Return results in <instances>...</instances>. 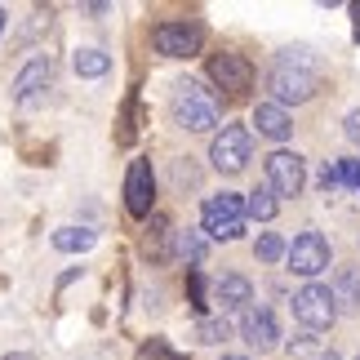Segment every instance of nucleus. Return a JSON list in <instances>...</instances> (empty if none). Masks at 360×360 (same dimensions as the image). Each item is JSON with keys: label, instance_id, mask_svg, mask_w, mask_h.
I'll list each match as a JSON object with an SVG mask.
<instances>
[{"label": "nucleus", "instance_id": "22", "mask_svg": "<svg viewBox=\"0 0 360 360\" xmlns=\"http://www.w3.org/2000/svg\"><path fill=\"white\" fill-rule=\"evenodd\" d=\"M187 298H191V311L205 316V307H210V294H205V271H200V267H187Z\"/></svg>", "mask_w": 360, "mask_h": 360}, {"label": "nucleus", "instance_id": "12", "mask_svg": "<svg viewBox=\"0 0 360 360\" xmlns=\"http://www.w3.org/2000/svg\"><path fill=\"white\" fill-rule=\"evenodd\" d=\"M210 302H218V316H223V311H249V307H254V281L240 276V271L218 276L214 289H210Z\"/></svg>", "mask_w": 360, "mask_h": 360}, {"label": "nucleus", "instance_id": "15", "mask_svg": "<svg viewBox=\"0 0 360 360\" xmlns=\"http://www.w3.org/2000/svg\"><path fill=\"white\" fill-rule=\"evenodd\" d=\"M72 72H76V76H85V80H98V76L112 72V53H103V49L85 45V49H76V53H72Z\"/></svg>", "mask_w": 360, "mask_h": 360}, {"label": "nucleus", "instance_id": "14", "mask_svg": "<svg viewBox=\"0 0 360 360\" xmlns=\"http://www.w3.org/2000/svg\"><path fill=\"white\" fill-rule=\"evenodd\" d=\"M254 129L262 138H271V143H285V138L294 134V116H289L281 103H258L254 107Z\"/></svg>", "mask_w": 360, "mask_h": 360}, {"label": "nucleus", "instance_id": "32", "mask_svg": "<svg viewBox=\"0 0 360 360\" xmlns=\"http://www.w3.org/2000/svg\"><path fill=\"white\" fill-rule=\"evenodd\" d=\"M0 360H32L27 352H9V356H0Z\"/></svg>", "mask_w": 360, "mask_h": 360}, {"label": "nucleus", "instance_id": "5", "mask_svg": "<svg viewBox=\"0 0 360 360\" xmlns=\"http://www.w3.org/2000/svg\"><path fill=\"white\" fill-rule=\"evenodd\" d=\"M249 156H254V138H249V124H223L210 143V160L218 174H240Z\"/></svg>", "mask_w": 360, "mask_h": 360}, {"label": "nucleus", "instance_id": "4", "mask_svg": "<svg viewBox=\"0 0 360 360\" xmlns=\"http://www.w3.org/2000/svg\"><path fill=\"white\" fill-rule=\"evenodd\" d=\"M289 307H294V321L307 329V334H321V329H329V325L338 321L334 289H329V285H316V281H311V285H302Z\"/></svg>", "mask_w": 360, "mask_h": 360}, {"label": "nucleus", "instance_id": "6", "mask_svg": "<svg viewBox=\"0 0 360 360\" xmlns=\"http://www.w3.org/2000/svg\"><path fill=\"white\" fill-rule=\"evenodd\" d=\"M329 240L321 236V231H298L294 236V245H289V254H285V262H289V271L294 276H302V281H316L321 271H329Z\"/></svg>", "mask_w": 360, "mask_h": 360}, {"label": "nucleus", "instance_id": "35", "mask_svg": "<svg viewBox=\"0 0 360 360\" xmlns=\"http://www.w3.org/2000/svg\"><path fill=\"white\" fill-rule=\"evenodd\" d=\"M223 360H249V356H223Z\"/></svg>", "mask_w": 360, "mask_h": 360}, {"label": "nucleus", "instance_id": "20", "mask_svg": "<svg viewBox=\"0 0 360 360\" xmlns=\"http://www.w3.org/2000/svg\"><path fill=\"white\" fill-rule=\"evenodd\" d=\"M231 338V325L227 316H200L196 321V342H205V347H218V342Z\"/></svg>", "mask_w": 360, "mask_h": 360}, {"label": "nucleus", "instance_id": "2", "mask_svg": "<svg viewBox=\"0 0 360 360\" xmlns=\"http://www.w3.org/2000/svg\"><path fill=\"white\" fill-rule=\"evenodd\" d=\"M174 120L187 134H210L223 124V107H218L214 89H205L200 80H178L174 85Z\"/></svg>", "mask_w": 360, "mask_h": 360}, {"label": "nucleus", "instance_id": "11", "mask_svg": "<svg viewBox=\"0 0 360 360\" xmlns=\"http://www.w3.org/2000/svg\"><path fill=\"white\" fill-rule=\"evenodd\" d=\"M53 85V58L49 53H36L32 63H22V72L13 76V103H32V98H40Z\"/></svg>", "mask_w": 360, "mask_h": 360}, {"label": "nucleus", "instance_id": "18", "mask_svg": "<svg viewBox=\"0 0 360 360\" xmlns=\"http://www.w3.org/2000/svg\"><path fill=\"white\" fill-rule=\"evenodd\" d=\"M49 240H53L58 254H85V249L98 245V231H89V227H58Z\"/></svg>", "mask_w": 360, "mask_h": 360}, {"label": "nucleus", "instance_id": "9", "mask_svg": "<svg viewBox=\"0 0 360 360\" xmlns=\"http://www.w3.org/2000/svg\"><path fill=\"white\" fill-rule=\"evenodd\" d=\"M151 205H156V174H151L147 156H138L124 174V210H129V218H147Z\"/></svg>", "mask_w": 360, "mask_h": 360}, {"label": "nucleus", "instance_id": "25", "mask_svg": "<svg viewBox=\"0 0 360 360\" xmlns=\"http://www.w3.org/2000/svg\"><path fill=\"white\" fill-rule=\"evenodd\" d=\"M174 183H178V187H196V183H200V169L191 165V156L174 160Z\"/></svg>", "mask_w": 360, "mask_h": 360}, {"label": "nucleus", "instance_id": "8", "mask_svg": "<svg viewBox=\"0 0 360 360\" xmlns=\"http://www.w3.org/2000/svg\"><path fill=\"white\" fill-rule=\"evenodd\" d=\"M267 187L276 196H302V187H307V160L298 151L276 147L267 156Z\"/></svg>", "mask_w": 360, "mask_h": 360}, {"label": "nucleus", "instance_id": "16", "mask_svg": "<svg viewBox=\"0 0 360 360\" xmlns=\"http://www.w3.org/2000/svg\"><path fill=\"white\" fill-rule=\"evenodd\" d=\"M205 254H210V240L200 236L196 227H187V231H174V258H183L187 267H200Z\"/></svg>", "mask_w": 360, "mask_h": 360}, {"label": "nucleus", "instance_id": "1", "mask_svg": "<svg viewBox=\"0 0 360 360\" xmlns=\"http://www.w3.org/2000/svg\"><path fill=\"white\" fill-rule=\"evenodd\" d=\"M267 89H271V103L281 107H298V103H311L316 89H321V58L307 49V45H294V49H281L267 72Z\"/></svg>", "mask_w": 360, "mask_h": 360}, {"label": "nucleus", "instance_id": "27", "mask_svg": "<svg viewBox=\"0 0 360 360\" xmlns=\"http://www.w3.org/2000/svg\"><path fill=\"white\" fill-rule=\"evenodd\" d=\"M338 169H342V187H352L356 196H360V160H352V156H338Z\"/></svg>", "mask_w": 360, "mask_h": 360}, {"label": "nucleus", "instance_id": "19", "mask_svg": "<svg viewBox=\"0 0 360 360\" xmlns=\"http://www.w3.org/2000/svg\"><path fill=\"white\" fill-rule=\"evenodd\" d=\"M276 210H281V200H276V191H271V187L249 191V200H245V214H249V218H258V223H271Z\"/></svg>", "mask_w": 360, "mask_h": 360}, {"label": "nucleus", "instance_id": "10", "mask_svg": "<svg viewBox=\"0 0 360 360\" xmlns=\"http://www.w3.org/2000/svg\"><path fill=\"white\" fill-rule=\"evenodd\" d=\"M210 80L227 94H245L254 85V63L245 53H214L210 58Z\"/></svg>", "mask_w": 360, "mask_h": 360}, {"label": "nucleus", "instance_id": "34", "mask_svg": "<svg viewBox=\"0 0 360 360\" xmlns=\"http://www.w3.org/2000/svg\"><path fill=\"white\" fill-rule=\"evenodd\" d=\"M5 22H9V13H5V9H0V32H5Z\"/></svg>", "mask_w": 360, "mask_h": 360}, {"label": "nucleus", "instance_id": "17", "mask_svg": "<svg viewBox=\"0 0 360 360\" xmlns=\"http://www.w3.org/2000/svg\"><path fill=\"white\" fill-rule=\"evenodd\" d=\"M334 302L338 311H360V267H342L334 276Z\"/></svg>", "mask_w": 360, "mask_h": 360}, {"label": "nucleus", "instance_id": "21", "mask_svg": "<svg viewBox=\"0 0 360 360\" xmlns=\"http://www.w3.org/2000/svg\"><path fill=\"white\" fill-rule=\"evenodd\" d=\"M254 254H258V262H281L289 254V245H285V236H276V231H262L258 245H254Z\"/></svg>", "mask_w": 360, "mask_h": 360}, {"label": "nucleus", "instance_id": "28", "mask_svg": "<svg viewBox=\"0 0 360 360\" xmlns=\"http://www.w3.org/2000/svg\"><path fill=\"white\" fill-rule=\"evenodd\" d=\"M134 94H129V103H124V116H120V134H116V143H124V147H129L134 143Z\"/></svg>", "mask_w": 360, "mask_h": 360}, {"label": "nucleus", "instance_id": "31", "mask_svg": "<svg viewBox=\"0 0 360 360\" xmlns=\"http://www.w3.org/2000/svg\"><path fill=\"white\" fill-rule=\"evenodd\" d=\"M352 18H356V22H352V32H356V40H360V0L352 5Z\"/></svg>", "mask_w": 360, "mask_h": 360}, {"label": "nucleus", "instance_id": "24", "mask_svg": "<svg viewBox=\"0 0 360 360\" xmlns=\"http://www.w3.org/2000/svg\"><path fill=\"white\" fill-rule=\"evenodd\" d=\"M138 360H187V356L169 352V342H165V338H151V342H143V347H138Z\"/></svg>", "mask_w": 360, "mask_h": 360}, {"label": "nucleus", "instance_id": "30", "mask_svg": "<svg viewBox=\"0 0 360 360\" xmlns=\"http://www.w3.org/2000/svg\"><path fill=\"white\" fill-rule=\"evenodd\" d=\"M311 347H316V342H311V338H298V342H289V352H294V356H307Z\"/></svg>", "mask_w": 360, "mask_h": 360}, {"label": "nucleus", "instance_id": "26", "mask_svg": "<svg viewBox=\"0 0 360 360\" xmlns=\"http://www.w3.org/2000/svg\"><path fill=\"white\" fill-rule=\"evenodd\" d=\"M316 183H321L325 196H329V191H338V187H342V169H338V160H325V165H321V178H316Z\"/></svg>", "mask_w": 360, "mask_h": 360}, {"label": "nucleus", "instance_id": "7", "mask_svg": "<svg viewBox=\"0 0 360 360\" xmlns=\"http://www.w3.org/2000/svg\"><path fill=\"white\" fill-rule=\"evenodd\" d=\"M151 45H156L160 58H196L205 45V27L200 22H160L151 32Z\"/></svg>", "mask_w": 360, "mask_h": 360}, {"label": "nucleus", "instance_id": "23", "mask_svg": "<svg viewBox=\"0 0 360 360\" xmlns=\"http://www.w3.org/2000/svg\"><path fill=\"white\" fill-rule=\"evenodd\" d=\"M169 236H174L169 223L156 214V218H151V231H147V254H151V258H165V240H169Z\"/></svg>", "mask_w": 360, "mask_h": 360}, {"label": "nucleus", "instance_id": "33", "mask_svg": "<svg viewBox=\"0 0 360 360\" xmlns=\"http://www.w3.org/2000/svg\"><path fill=\"white\" fill-rule=\"evenodd\" d=\"M316 360H342V356L338 352H325V356H316Z\"/></svg>", "mask_w": 360, "mask_h": 360}, {"label": "nucleus", "instance_id": "29", "mask_svg": "<svg viewBox=\"0 0 360 360\" xmlns=\"http://www.w3.org/2000/svg\"><path fill=\"white\" fill-rule=\"evenodd\" d=\"M342 134H347V143L360 147V107H356V112H347V120H342Z\"/></svg>", "mask_w": 360, "mask_h": 360}, {"label": "nucleus", "instance_id": "3", "mask_svg": "<svg viewBox=\"0 0 360 360\" xmlns=\"http://www.w3.org/2000/svg\"><path fill=\"white\" fill-rule=\"evenodd\" d=\"M200 231L214 240H240L245 236V196L240 191H218L200 205Z\"/></svg>", "mask_w": 360, "mask_h": 360}, {"label": "nucleus", "instance_id": "13", "mask_svg": "<svg viewBox=\"0 0 360 360\" xmlns=\"http://www.w3.org/2000/svg\"><path fill=\"white\" fill-rule=\"evenodd\" d=\"M240 338H245L254 352H271L276 342H281L276 311H271V307H249V311H240Z\"/></svg>", "mask_w": 360, "mask_h": 360}]
</instances>
